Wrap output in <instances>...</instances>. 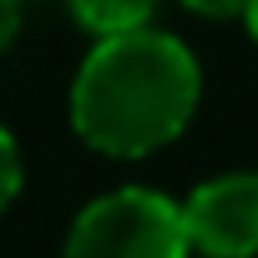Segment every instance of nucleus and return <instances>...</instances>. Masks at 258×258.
Wrapping results in <instances>:
<instances>
[{
	"label": "nucleus",
	"instance_id": "nucleus-1",
	"mask_svg": "<svg viewBox=\"0 0 258 258\" xmlns=\"http://www.w3.org/2000/svg\"><path fill=\"white\" fill-rule=\"evenodd\" d=\"M201 67L191 48L158 29L105 34L72 82V124L96 153L144 158L172 144L196 115Z\"/></svg>",
	"mask_w": 258,
	"mask_h": 258
},
{
	"label": "nucleus",
	"instance_id": "nucleus-2",
	"mask_svg": "<svg viewBox=\"0 0 258 258\" xmlns=\"http://www.w3.org/2000/svg\"><path fill=\"white\" fill-rule=\"evenodd\" d=\"M191 239L182 225V206L148 186H120V191L91 201L72 220L62 258H186Z\"/></svg>",
	"mask_w": 258,
	"mask_h": 258
},
{
	"label": "nucleus",
	"instance_id": "nucleus-3",
	"mask_svg": "<svg viewBox=\"0 0 258 258\" xmlns=\"http://www.w3.org/2000/svg\"><path fill=\"white\" fill-rule=\"evenodd\" d=\"M182 225L206 258H253L258 253V172H225L201 182L182 201Z\"/></svg>",
	"mask_w": 258,
	"mask_h": 258
},
{
	"label": "nucleus",
	"instance_id": "nucleus-4",
	"mask_svg": "<svg viewBox=\"0 0 258 258\" xmlns=\"http://www.w3.org/2000/svg\"><path fill=\"white\" fill-rule=\"evenodd\" d=\"M158 0H72L77 19L91 34H124V29H144Z\"/></svg>",
	"mask_w": 258,
	"mask_h": 258
},
{
	"label": "nucleus",
	"instance_id": "nucleus-5",
	"mask_svg": "<svg viewBox=\"0 0 258 258\" xmlns=\"http://www.w3.org/2000/svg\"><path fill=\"white\" fill-rule=\"evenodd\" d=\"M19 186H24V163H19V148L10 139V129L0 124V211L19 196Z\"/></svg>",
	"mask_w": 258,
	"mask_h": 258
},
{
	"label": "nucleus",
	"instance_id": "nucleus-6",
	"mask_svg": "<svg viewBox=\"0 0 258 258\" xmlns=\"http://www.w3.org/2000/svg\"><path fill=\"white\" fill-rule=\"evenodd\" d=\"M19 19H24V0H0V53L15 43Z\"/></svg>",
	"mask_w": 258,
	"mask_h": 258
},
{
	"label": "nucleus",
	"instance_id": "nucleus-7",
	"mask_svg": "<svg viewBox=\"0 0 258 258\" xmlns=\"http://www.w3.org/2000/svg\"><path fill=\"white\" fill-rule=\"evenodd\" d=\"M182 5L196 10V15H206V19H230V15H244L249 0H182Z\"/></svg>",
	"mask_w": 258,
	"mask_h": 258
},
{
	"label": "nucleus",
	"instance_id": "nucleus-8",
	"mask_svg": "<svg viewBox=\"0 0 258 258\" xmlns=\"http://www.w3.org/2000/svg\"><path fill=\"white\" fill-rule=\"evenodd\" d=\"M244 24H249V34L258 38V0H249V5H244Z\"/></svg>",
	"mask_w": 258,
	"mask_h": 258
}]
</instances>
